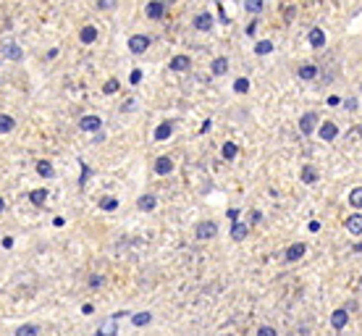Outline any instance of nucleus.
Masks as SVG:
<instances>
[{
    "label": "nucleus",
    "instance_id": "34",
    "mask_svg": "<svg viewBox=\"0 0 362 336\" xmlns=\"http://www.w3.org/2000/svg\"><path fill=\"white\" fill-rule=\"evenodd\" d=\"M16 336H37V326H32V323H29V326H21L19 331H16Z\"/></svg>",
    "mask_w": 362,
    "mask_h": 336
},
{
    "label": "nucleus",
    "instance_id": "3",
    "mask_svg": "<svg viewBox=\"0 0 362 336\" xmlns=\"http://www.w3.org/2000/svg\"><path fill=\"white\" fill-rule=\"evenodd\" d=\"M318 132H320V140H326V142H334L336 137H338V126L334 124V121H323Z\"/></svg>",
    "mask_w": 362,
    "mask_h": 336
},
{
    "label": "nucleus",
    "instance_id": "20",
    "mask_svg": "<svg viewBox=\"0 0 362 336\" xmlns=\"http://www.w3.org/2000/svg\"><path fill=\"white\" fill-rule=\"evenodd\" d=\"M16 129V121H13V116H5V113H0V134H8Z\"/></svg>",
    "mask_w": 362,
    "mask_h": 336
},
{
    "label": "nucleus",
    "instance_id": "22",
    "mask_svg": "<svg viewBox=\"0 0 362 336\" xmlns=\"http://www.w3.org/2000/svg\"><path fill=\"white\" fill-rule=\"evenodd\" d=\"M210 68H213V74H215V76H223V74L228 71V60L221 56V58H215V60H213V66H210Z\"/></svg>",
    "mask_w": 362,
    "mask_h": 336
},
{
    "label": "nucleus",
    "instance_id": "2",
    "mask_svg": "<svg viewBox=\"0 0 362 336\" xmlns=\"http://www.w3.org/2000/svg\"><path fill=\"white\" fill-rule=\"evenodd\" d=\"M150 42L152 40L147 34H132V37H129V50H132L134 56H142V53L150 48Z\"/></svg>",
    "mask_w": 362,
    "mask_h": 336
},
{
    "label": "nucleus",
    "instance_id": "17",
    "mask_svg": "<svg viewBox=\"0 0 362 336\" xmlns=\"http://www.w3.org/2000/svg\"><path fill=\"white\" fill-rule=\"evenodd\" d=\"M171 134H173V124H171V121H163V124L155 129V140L158 142H166Z\"/></svg>",
    "mask_w": 362,
    "mask_h": 336
},
{
    "label": "nucleus",
    "instance_id": "1",
    "mask_svg": "<svg viewBox=\"0 0 362 336\" xmlns=\"http://www.w3.org/2000/svg\"><path fill=\"white\" fill-rule=\"evenodd\" d=\"M218 234V224H215V221H202V224H197L195 226V236L197 239H213V236Z\"/></svg>",
    "mask_w": 362,
    "mask_h": 336
},
{
    "label": "nucleus",
    "instance_id": "32",
    "mask_svg": "<svg viewBox=\"0 0 362 336\" xmlns=\"http://www.w3.org/2000/svg\"><path fill=\"white\" fill-rule=\"evenodd\" d=\"M100 208L103 210H115L118 208V200H115V197H103V200H100Z\"/></svg>",
    "mask_w": 362,
    "mask_h": 336
},
{
    "label": "nucleus",
    "instance_id": "8",
    "mask_svg": "<svg viewBox=\"0 0 362 336\" xmlns=\"http://www.w3.org/2000/svg\"><path fill=\"white\" fill-rule=\"evenodd\" d=\"M100 126H103V118H100V116H84V118L79 121V129H82V132H97Z\"/></svg>",
    "mask_w": 362,
    "mask_h": 336
},
{
    "label": "nucleus",
    "instance_id": "6",
    "mask_svg": "<svg viewBox=\"0 0 362 336\" xmlns=\"http://www.w3.org/2000/svg\"><path fill=\"white\" fill-rule=\"evenodd\" d=\"M152 168H155L158 176H168V173L173 171V160L168 158V155H160V158L155 160V166H152Z\"/></svg>",
    "mask_w": 362,
    "mask_h": 336
},
{
    "label": "nucleus",
    "instance_id": "4",
    "mask_svg": "<svg viewBox=\"0 0 362 336\" xmlns=\"http://www.w3.org/2000/svg\"><path fill=\"white\" fill-rule=\"evenodd\" d=\"M344 228L349 234H354V236H360L362 234V213H354V216H349L344 221Z\"/></svg>",
    "mask_w": 362,
    "mask_h": 336
},
{
    "label": "nucleus",
    "instance_id": "45",
    "mask_svg": "<svg viewBox=\"0 0 362 336\" xmlns=\"http://www.w3.org/2000/svg\"><path fill=\"white\" fill-rule=\"evenodd\" d=\"M3 210H5V200L0 197V213H3Z\"/></svg>",
    "mask_w": 362,
    "mask_h": 336
},
{
    "label": "nucleus",
    "instance_id": "40",
    "mask_svg": "<svg viewBox=\"0 0 362 336\" xmlns=\"http://www.w3.org/2000/svg\"><path fill=\"white\" fill-rule=\"evenodd\" d=\"M239 213H242V210H236V208L228 210V218H231V221H239Z\"/></svg>",
    "mask_w": 362,
    "mask_h": 336
},
{
    "label": "nucleus",
    "instance_id": "16",
    "mask_svg": "<svg viewBox=\"0 0 362 336\" xmlns=\"http://www.w3.org/2000/svg\"><path fill=\"white\" fill-rule=\"evenodd\" d=\"M195 29H199V32H210L213 29V16L210 13H199V16L195 19Z\"/></svg>",
    "mask_w": 362,
    "mask_h": 336
},
{
    "label": "nucleus",
    "instance_id": "44",
    "mask_svg": "<svg viewBox=\"0 0 362 336\" xmlns=\"http://www.w3.org/2000/svg\"><path fill=\"white\" fill-rule=\"evenodd\" d=\"M338 103H341V100H338L336 95H331V97H328V105H338Z\"/></svg>",
    "mask_w": 362,
    "mask_h": 336
},
{
    "label": "nucleus",
    "instance_id": "5",
    "mask_svg": "<svg viewBox=\"0 0 362 336\" xmlns=\"http://www.w3.org/2000/svg\"><path fill=\"white\" fill-rule=\"evenodd\" d=\"M315 126H318V116H315V113H305V116L299 118V132L302 134H312Z\"/></svg>",
    "mask_w": 362,
    "mask_h": 336
},
{
    "label": "nucleus",
    "instance_id": "38",
    "mask_svg": "<svg viewBox=\"0 0 362 336\" xmlns=\"http://www.w3.org/2000/svg\"><path fill=\"white\" fill-rule=\"evenodd\" d=\"M100 284H103V276H92L89 279V286H100Z\"/></svg>",
    "mask_w": 362,
    "mask_h": 336
},
{
    "label": "nucleus",
    "instance_id": "37",
    "mask_svg": "<svg viewBox=\"0 0 362 336\" xmlns=\"http://www.w3.org/2000/svg\"><path fill=\"white\" fill-rule=\"evenodd\" d=\"M121 108H124V111L129 113V111H134V108H137V103H134V100H126L124 105H121Z\"/></svg>",
    "mask_w": 362,
    "mask_h": 336
},
{
    "label": "nucleus",
    "instance_id": "36",
    "mask_svg": "<svg viewBox=\"0 0 362 336\" xmlns=\"http://www.w3.org/2000/svg\"><path fill=\"white\" fill-rule=\"evenodd\" d=\"M129 82H132V84H137V82H142V71H139V68H134V71L129 74Z\"/></svg>",
    "mask_w": 362,
    "mask_h": 336
},
{
    "label": "nucleus",
    "instance_id": "19",
    "mask_svg": "<svg viewBox=\"0 0 362 336\" xmlns=\"http://www.w3.org/2000/svg\"><path fill=\"white\" fill-rule=\"evenodd\" d=\"M115 334H118V328H115V318L113 320H105V323L95 331V336H115Z\"/></svg>",
    "mask_w": 362,
    "mask_h": 336
},
{
    "label": "nucleus",
    "instance_id": "7",
    "mask_svg": "<svg viewBox=\"0 0 362 336\" xmlns=\"http://www.w3.org/2000/svg\"><path fill=\"white\" fill-rule=\"evenodd\" d=\"M3 56L8 60H16V63H19V60H24V50H21L16 42H5L3 45Z\"/></svg>",
    "mask_w": 362,
    "mask_h": 336
},
{
    "label": "nucleus",
    "instance_id": "27",
    "mask_svg": "<svg viewBox=\"0 0 362 336\" xmlns=\"http://www.w3.org/2000/svg\"><path fill=\"white\" fill-rule=\"evenodd\" d=\"M349 205H352V208H357V210H362V187H357V189H352V192H349Z\"/></svg>",
    "mask_w": 362,
    "mask_h": 336
},
{
    "label": "nucleus",
    "instance_id": "25",
    "mask_svg": "<svg viewBox=\"0 0 362 336\" xmlns=\"http://www.w3.org/2000/svg\"><path fill=\"white\" fill-rule=\"evenodd\" d=\"M48 200V189H34V192H29V202L32 205H45Z\"/></svg>",
    "mask_w": 362,
    "mask_h": 336
},
{
    "label": "nucleus",
    "instance_id": "41",
    "mask_svg": "<svg viewBox=\"0 0 362 336\" xmlns=\"http://www.w3.org/2000/svg\"><path fill=\"white\" fill-rule=\"evenodd\" d=\"M82 312H84V315H92V312H95V308H92V305H84Z\"/></svg>",
    "mask_w": 362,
    "mask_h": 336
},
{
    "label": "nucleus",
    "instance_id": "43",
    "mask_svg": "<svg viewBox=\"0 0 362 336\" xmlns=\"http://www.w3.org/2000/svg\"><path fill=\"white\" fill-rule=\"evenodd\" d=\"M310 231H320V224H318V221H310Z\"/></svg>",
    "mask_w": 362,
    "mask_h": 336
},
{
    "label": "nucleus",
    "instance_id": "13",
    "mask_svg": "<svg viewBox=\"0 0 362 336\" xmlns=\"http://www.w3.org/2000/svg\"><path fill=\"white\" fill-rule=\"evenodd\" d=\"M346 320H349V312L346 310H334V315H331V326L336 328V331H341L346 326Z\"/></svg>",
    "mask_w": 362,
    "mask_h": 336
},
{
    "label": "nucleus",
    "instance_id": "42",
    "mask_svg": "<svg viewBox=\"0 0 362 336\" xmlns=\"http://www.w3.org/2000/svg\"><path fill=\"white\" fill-rule=\"evenodd\" d=\"M3 247H5V250L13 247V239H11V236H5V239H3Z\"/></svg>",
    "mask_w": 362,
    "mask_h": 336
},
{
    "label": "nucleus",
    "instance_id": "18",
    "mask_svg": "<svg viewBox=\"0 0 362 336\" xmlns=\"http://www.w3.org/2000/svg\"><path fill=\"white\" fill-rule=\"evenodd\" d=\"M79 40L84 42V45H92V42H95L97 40V29L95 27H82V32H79Z\"/></svg>",
    "mask_w": 362,
    "mask_h": 336
},
{
    "label": "nucleus",
    "instance_id": "9",
    "mask_svg": "<svg viewBox=\"0 0 362 336\" xmlns=\"http://www.w3.org/2000/svg\"><path fill=\"white\" fill-rule=\"evenodd\" d=\"M247 234H250V226L234 221V226H231V239H234V242H242V239H247Z\"/></svg>",
    "mask_w": 362,
    "mask_h": 336
},
{
    "label": "nucleus",
    "instance_id": "24",
    "mask_svg": "<svg viewBox=\"0 0 362 336\" xmlns=\"http://www.w3.org/2000/svg\"><path fill=\"white\" fill-rule=\"evenodd\" d=\"M315 76H318V66H312V63L299 66V79H315Z\"/></svg>",
    "mask_w": 362,
    "mask_h": 336
},
{
    "label": "nucleus",
    "instance_id": "14",
    "mask_svg": "<svg viewBox=\"0 0 362 336\" xmlns=\"http://www.w3.org/2000/svg\"><path fill=\"white\" fill-rule=\"evenodd\" d=\"M307 40H310V45L312 48H323V45H326V32H323V29H310V34H307Z\"/></svg>",
    "mask_w": 362,
    "mask_h": 336
},
{
    "label": "nucleus",
    "instance_id": "28",
    "mask_svg": "<svg viewBox=\"0 0 362 336\" xmlns=\"http://www.w3.org/2000/svg\"><path fill=\"white\" fill-rule=\"evenodd\" d=\"M236 142H226V144H223V147H221V155L223 158H226V160H234L236 158Z\"/></svg>",
    "mask_w": 362,
    "mask_h": 336
},
{
    "label": "nucleus",
    "instance_id": "15",
    "mask_svg": "<svg viewBox=\"0 0 362 336\" xmlns=\"http://www.w3.org/2000/svg\"><path fill=\"white\" fill-rule=\"evenodd\" d=\"M189 66H192L189 56H173L171 58V68H173V71H189Z\"/></svg>",
    "mask_w": 362,
    "mask_h": 336
},
{
    "label": "nucleus",
    "instance_id": "35",
    "mask_svg": "<svg viewBox=\"0 0 362 336\" xmlns=\"http://www.w3.org/2000/svg\"><path fill=\"white\" fill-rule=\"evenodd\" d=\"M257 336H278V334H276L273 326H260L257 328Z\"/></svg>",
    "mask_w": 362,
    "mask_h": 336
},
{
    "label": "nucleus",
    "instance_id": "23",
    "mask_svg": "<svg viewBox=\"0 0 362 336\" xmlns=\"http://www.w3.org/2000/svg\"><path fill=\"white\" fill-rule=\"evenodd\" d=\"M132 323L134 326H150L152 323V312H147V310H144V312H137V315H132Z\"/></svg>",
    "mask_w": 362,
    "mask_h": 336
},
{
    "label": "nucleus",
    "instance_id": "30",
    "mask_svg": "<svg viewBox=\"0 0 362 336\" xmlns=\"http://www.w3.org/2000/svg\"><path fill=\"white\" fill-rule=\"evenodd\" d=\"M234 92H239V95H244V92H250V79H236L234 82Z\"/></svg>",
    "mask_w": 362,
    "mask_h": 336
},
{
    "label": "nucleus",
    "instance_id": "21",
    "mask_svg": "<svg viewBox=\"0 0 362 336\" xmlns=\"http://www.w3.org/2000/svg\"><path fill=\"white\" fill-rule=\"evenodd\" d=\"M37 173H40V176H45V179H53V176H56V171H53V163H50V160H40V163H37Z\"/></svg>",
    "mask_w": 362,
    "mask_h": 336
},
{
    "label": "nucleus",
    "instance_id": "26",
    "mask_svg": "<svg viewBox=\"0 0 362 336\" xmlns=\"http://www.w3.org/2000/svg\"><path fill=\"white\" fill-rule=\"evenodd\" d=\"M302 181L305 184H315V181H318V171H315L312 166H305L302 168Z\"/></svg>",
    "mask_w": 362,
    "mask_h": 336
},
{
    "label": "nucleus",
    "instance_id": "29",
    "mask_svg": "<svg viewBox=\"0 0 362 336\" xmlns=\"http://www.w3.org/2000/svg\"><path fill=\"white\" fill-rule=\"evenodd\" d=\"M255 53H257V56H268V53H273V42L271 40L255 42Z\"/></svg>",
    "mask_w": 362,
    "mask_h": 336
},
{
    "label": "nucleus",
    "instance_id": "12",
    "mask_svg": "<svg viewBox=\"0 0 362 336\" xmlns=\"http://www.w3.org/2000/svg\"><path fill=\"white\" fill-rule=\"evenodd\" d=\"M155 205H158V197H155V195H142L139 200H137V208L144 210V213L155 210Z\"/></svg>",
    "mask_w": 362,
    "mask_h": 336
},
{
    "label": "nucleus",
    "instance_id": "33",
    "mask_svg": "<svg viewBox=\"0 0 362 336\" xmlns=\"http://www.w3.org/2000/svg\"><path fill=\"white\" fill-rule=\"evenodd\" d=\"M118 87H121V84L115 82V79H108L105 87H103V92H105V95H115V92H118Z\"/></svg>",
    "mask_w": 362,
    "mask_h": 336
},
{
    "label": "nucleus",
    "instance_id": "11",
    "mask_svg": "<svg viewBox=\"0 0 362 336\" xmlns=\"http://www.w3.org/2000/svg\"><path fill=\"white\" fill-rule=\"evenodd\" d=\"M307 252V244H302V242H297V244H291V247L286 250V260L289 263H294V260H299V257H302Z\"/></svg>",
    "mask_w": 362,
    "mask_h": 336
},
{
    "label": "nucleus",
    "instance_id": "10",
    "mask_svg": "<svg viewBox=\"0 0 362 336\" xmlns=\"http://www.w3.org/2000/svg\"><path fill=\"white\" fill-rule=\"evenodd\" d=\"M163 13H166V3H163V0H152V3L147 5V16H150L152 21H158Z\"/></svg>",
    "mask_w": 362,
    "mask_h": 336
},
{
    "label": "nucleus",
    "instance_id": "31",
    "mask_svg": "<svg viewBox=\"0 0 362 336\" xmlns=\"http://www.w3.org/2000/svg\"><path fill=\"white\" fill-rule=\"evenodd\" d=\"M244 8L250 13H260L263 11V0H244Z\"/></svg>",
    "mask_w": 362,
    "mask_h": 336
},
{
    "label": "nucleus",
    "instance_id": "39",
    "mask_svg": "<svg viewBox=\"0 0 362 336\" xmlns=\"http://www.w3.org/2000/svg\"><path fill=\"white\" fill-rule=\"evenodd\" d=\"M344 108H346V111H354V108H357V100H346Z\"/></svg>",
    "mask_w": 362,
    "mask_h": 336
}]
</instances>
